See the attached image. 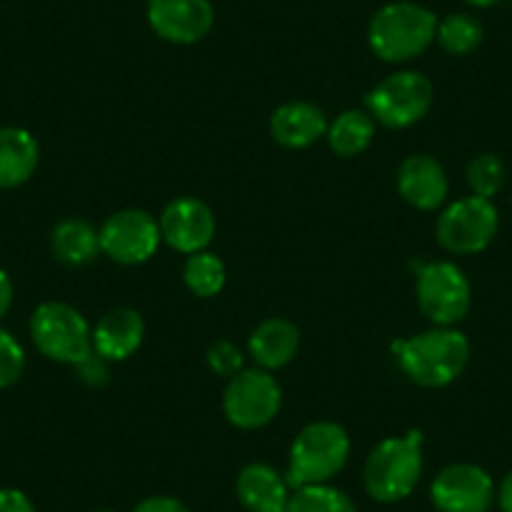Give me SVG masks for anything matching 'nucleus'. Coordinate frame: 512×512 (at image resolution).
<instances>
[{
	"label": "nucleus",
	"instance_id": "obj_1",
	"mask_svg": "<svg viewBox=\"0 0 512 512\" xmlns=\"http://www.w3.org/2000/svg\"><path fill=\"white\" fill-rule=\"evenodd\" d=\"M407 377L427 390H440L462 377L470 362V342L455 327H432L392 344Z\"/></svg>",
	"mask_w": 512,
	"mask_h": 512
},
{
	"label": "nucleus",
	"instance_id": "obj_2",
	"mask_svg": "<svg viewBox=\"0 0 512 512\" xmlns=\"http://www.w3.org/2000/svg\"><path fill=\"white\" fill-rule=\"evenodd\" d=\"M437 16L430 8L397 0L372 16L367 28L369 48L387 63H405L422 56L437 38Z\"/></svg>",
	"mask_w": 512,
	"mask_h": 512
},
{
	"label": "nucleus",
	"instance_id": "obj_3",
	"mask_svg": "<svg viewBox=\"0 0 512 512\" xmlns=\"http://www.w3.org/2000/svg\"><path fill=\"white\" fill-rule=\"evenodd\" d=\"M422 435L387 437L364 462V490L377 502H400L412 495L422 477Z\"/></svg>",
	"mask_w": 512,
	"mask_h": 512
},
{
	"label": "nucleus",
	"instance_id": "obj_4",
	"mask_svg": "<svg viewBox=\"0 0 512 512\" xmlns=\"http://www.w3.org/2000/svg\"><path fill=\"white\" fill-rule=\"evenodd\" d=\"M349 452H352V442L342 425L329 420L312 422L292 442L284 477L292 490L304 485H324L344 470Z\"/></svg>",
	"mask_w": 512,
	"mask_h": 512
},
{
	"label": "nucleus",
	"instance_id": "obj_5",
	"mask_svg": "<svg viewBox=\"0 0 512 512\" xmlns=\"http://www.w3.org/2000/svg\"><path fill=\"white\" fill-rule=\"evenodd\" d=\"M31 339L38 352L58 364H81L93 354V329L76 307L43 302L31 317Z\"/></svg>",
	"mask_w": 512,
	"mask_h": 512
},
{
	"label": "nucleus",
	"instance_id": "obj_6",
	"mask_svg": "<svg viewBox=\"0 0 512 512\" xmlns=\"http://www.w3.org/2000/svg\"><path fill=\"white\" fill-rule=\"evenodd\" d=\"M435 101L430 78L420 71H397L367 93V113L387 128H410L427 116Z\"/></svg>",
	"mask_w": 512,
	"mask_h": 512
},
{
	"label": "nucleus",
	"instance_id": "obj_7",
	"mask_svg": "<svg viewBox=\"0 0 512 512\" xmlns=\"http://www.w3.org/2000/svg\"><path fill=\"white\" fill-rule=\"evenodd\" d=\"M500 229V214L490 199L465 196L447 206L437 219V241L450 254H480Z\"/></svg>",
	"mask_w": 512,
	"mask_h": 512
},
{
	"label": "nucleus",
	"instance_id": "obj_8",
	"mask_svg": "<svg viewBox=\"0 0 512 512\" xmlns=\"http://www.w3.org/2000/svg\"><path fill=\"white\" fill-rule=\"evenodd\" d=\"M417 304L435 327H455L467 317L472 304V284L452 262L425 264L417 274Z\"/></svg>",
	"mask_w": 512,
	"mask_h": 512
},
{
	"label": "nucleus",
	"instance_id": "obj_9",
	"mask_svg": "<svg viewBox=\"0 0 512 512\" xmlns=\"http://www.w3.org/2000/svg\"><path fill=\"white\" fill-rule=\"evenodd\" d=\"M282 410V387L267 369H241L224 390V415L239 430H262Z\"/></svg>",
	"mask_w": 512,
	"mask_h": 512
},
{
	"label": "nucleus",
	"instance_id": "obj_10",
	"mask_svg": "<svg viewBox=\"0 0 512 512\" xmlns=\"http://www.w3.org/2000/svg\"><path fill=\"white\" fill-rule=\"evenodd\" d=\"M98 236H101V254L123 267L149 262L164 241L159 219L144 209L116 211L103 221Z\"/></svg>",
	"mask_w": 512,
	"mask_h": 512
},
{
	"label": "nucleus",
	"instance_id": "obj_11",
	"mask_svg": "<svg viewBox=\"0 0 512 512\" xmlns=\"http://www.w3.org/2000/svg\"><path fill=\"white\" fill-rule=\"evenodd\" d=\"M495 482L490 472L472 462H455L432 480V505L440 512H487L495 502Z\"/></svg>",
	"mask_w": 512,
	"mask_h": 512
},
{
	"label": "nucleus",
	"instance_id": "obj_12",
	"mask_svg": "<svg viewBox=\"0 0 512 512\" xmlns=\"http://www.w3.org/2000/svg\"><path fill=\"white\" fill-rule=\"evenodd\" d=\"M151 31L176 46L204 41L216 21L211 0H149L146 8Z\"/></svg>",
	"mask_w": 512,
	"mask_h": 512
},
{
	"label": "nucleus",
	"instance_id": "obj_13",
	"mask_svg": "<svg viewBox=\"0 0 512 512\" xmlns=\"http://www.w3.org/2000/svg\"><path fill=\"white\" fill-rule=\"evenodd\" d=\"M161 239L171 249L191 256L196 251H206V246L216 236V216L206 201L194 196H181L174 199L159 216Z\"/></svg>",
	"mask_w": 512,
	"mask_h": 512
},
{
	"label": "nucleus",
	"instance_id": "obj_14",
	"mask_svg": "<svg viewBox=\"0 0 512 512\" xmlns=\"http://www.w3.org/2000/svg\"><path fill=\"white\" fill-rule=\"evenodd\" d=\"M397 189L402 199L415 209L435 211L447 201L450 181L440 161L427 154H412L400 164Z\"/></svg>",
	"mask_w": 512,
	"mask_h": 512
},
{
	"label": "nucleus",
	"instance_id": "obj_15",
	"mask_svg": "<svg viewBox=\"0 0 512 512\" xmlns=\"http://www.w3.org/2000/svg\"><path fill=\"white\" fill-rule=\"evenodd\" d=\"M146 324L136 309L116 307L103 314L93 327V352L106 362H123L139 352Z\"/></svg>",
	"mask_w": 512,
	"mask_h": 512
},
{
	"label": "nucleus",
	"instance_id": "obj_16",
	"mask_svg": "<svg viewBox=\"0 0 512 512\" xmlns=\"http://www.w3.org/2000/svg\"><path fill=\"white\" fill-rule=\"evenodd\" d=\"M236 497L249 512H287L292 487L272 465L251 462L236 477Z\"/></svg>",
	"mask_w": 512,
	"mask_h": 512
},
{
	"label": "nucleus",
	"instance_id": "obj_17",
	"mask_svg": "<svg viewBox=\"0 0 512 512\" xmlns=\"http://www.w3.org/2000/svg\"><path fill=\"white\" fill-rule=\"evenodd\" d=\"M329 121L319 106L309 101H289L272 113L269 131L284 149H307L327 136Z\"/></svg>",
	"mask_w": 512,
	"mask_h": 512
},
{
	"label": "nucleus",
	"instance_id": "obj_18",
	"mask_svg": "<svg viewBox=\"0 0 512 512\" xmlns=\"http://www.w3.org/2000/svg\"><path fill=\"white\" fill-rule=\"evenodd\" d=\"M302 347V332L294 322L282 317L264 319L249 337V354L267 372L282 369L292 362Z\"/></svg>",
	"mask_w": 512,
	"mask_h": 512
},
{
	"label": "nucleus",
	"instance_id": "obj_19",
	"mask_svg": "<svg viewBox=\"0 0 512 512\" xmlns=\"http://www.w3.org/2000/svg\"><path fill=\"white\" fill-rule=\"evenodd\" d=\"M41 146L26 128H0V189L23 186L38 169Z\"/></svg>",
	"mask_w": 512,
	"mask_h": 512
},
{
	"label": "nucleus",
	"instance_id": "obj_20",
	"mask_svg": "<svg viewBox=\"0 0 512 512\" xmlns=\"http://www.w3.org/2000/svg\"><path fill=\"white\" fill-rule=\"evenodd\" d=\"M51 249L61 264L86 267L101 254V236L93 224L83 219H66L53 229Z\"/></svg>",
	"mask_w": 512,
	"mask_h": 512
},
{
	"label": "nucleus",
	"instance_id": "obj_21",
	"mask_svg": "<svg viewBox=\"0 0 512 512\" xmlns=\"http://www.w3.org/2000/svg\"><path fill=\"white\" fill-rule=\"evenodd\" d=\"M374 131H377V121L369 116L367 111H344L329 123L327 136L324 139L329 141V149L337 156H344V159H352V156H359L362 151L369 149V144L374 141Z\"/></svg>",
	"mask_w": 512,
	"mask_h": 512
},
{
	"label": "nucleus",
	"instance_id": "obj_22",
	"mask_svg": "<svg viewBox=\"0 0 512 512\" xmlns=\"http://www.w3.org/2000/svg\"><path fill=\"white\" fill-rule=\"evenodd\" d=\"M435 41L450 56H470L485 41V28L470 13H450L437 23Z\"/></svg>",
	"mask_w": 512,
	"mask_h": 512
},
{
	"label": "nucleus",
	"instance_id": "obj_23",
	"mask_svg": "<svg viewBox=\"0 0 512 512\" xmlns=\"http://www.w3.org/2000/svg\"><path fill=\"white\" fill-rule=\"evenodd\" d=\"M184 284L194 297H216L226 284L224 262L211 251H196V254L186 256Z\"/></svg>",
	"mask_w": 512,
	"mask_h": 512
},
{
	"label": "nucleus",
	"instance_id": "obj_24",
	"mask_svg": "<svg viewBox=\"0 0 512 512\" xmlns=\"http://www.w3.org/2000/svg\"><path fill=\"white\" fill-rule=\"evenodd\" d=\"M287 512H357V507L347 492L324 482V485H304L292 490Z\"/></svg>",
	"mask_w": 512,
	"mask_h": 512
},
{
	"label": "nucleus",
	"instance_id": "obj_25",
	"mask_svg": "<svg viewBox=\"0 0 512 512\" xmlns=\"http://www.w3.org/2000/svg\"><path fill=\"white\" fill-rule=\"evenodd\" d=\"M465 176L472 194L492 201V196L500 194L502 186H505V179H507L505 161H502L497 154H477L475 159L467 164Z\"/></svg>",
	"mask_w": 512,
	"mask_h": 512
},
{
	"label": "nucleus",
	"instance_id": "obj_26",
	"mask_svg": "<svg viewBox=\"0 0 512 512\" xmlns=\"http://www.w3.org/2000/svg\"><path fill=\"white\" fill-rule=\"evenodd\" d=\"M26 369V352L11 332L0 329V390H8Z\"/></svg>",
	"mask_w": 512,
	"mask_h": 512
},
{
	"label": "nucleus",
	"instance_id": "obj_27",
	"mask_svg": "<svg viewBox=\"0 0 512 512\" xmlns=\"http://www.w3.org/2000/svg\"><path fill=\"white\" fill-rule=\"evenodd\" d=\"M206 364H209V369L214 374L231 379L244 369V354H241V349L236 347L234 342L219 339V342L211 344L209 352H206Z\"/></svg>",
	"mask_w": 512,
	"mask_h": 512
},
{
	"label": "nucleus",
	"instance_id": "obj_28",
	"mask_svg": "<svg viewBox=\"0 0 512 512\" xmlns=\"http://www.w3.org/2000/svg\"><path fill=\"white\" fill-rule=\"evenodd\" d=\"M108 364H111V362H106V359L98 357V354L93 352L91 357L83 359L81 364H76L78 377H81L83 382H88V384H93V387H98V384H103L108 379Z\"/></svg>",
	"mask_w": 512,
	"mask_h": 512
},
{
	"label": "nucleus",
	"instance_id": "obj_29",
	"mask_svg": "<svg viewBox=\"0 0 512 512\" xmlns=\"http://www.w3.org/2000/svg\"><path fill=\"white\" fill-rule=\"evenodd\" d=\"M0 512H36V505L23 490L0 487Z\"/></svg>",
	"mask_w": 512,
	"mask_h": 512
},
{
	"label": "nucleus",
	"instance_id": "obj_30",
	"mask_svg": "<svg viewBox=\"0 0 512 512\" xmlns=\"http://www.w3.org/2000/svg\"><path fill=\"white\" fill-rule=\"evenodd\" d=\"M134 512H191L181 500L169 495H151L134 507Z\"/></svg>",
	"mask_w": 512,
	"mask_h": 512
},
{
	"label": "nucleus",
	"instance_id": "obj_31",
	"mask_svg": "<svg viewBox=\"0 0 512 512\" xmlns=\"http://www.w3.org/2000/svg\"><path fill=\"white\" fill-rule=\"evenodd\" d=\"M13 307V282L8 277V272L0 269V319L6 317Z\"/></svg>",
	"mask_w": 512,
	"mask_h": 512
},
{
	"label": "nucleus",
	"instance_id": "obj_32",
	"mask_svg": "<svg viewBox=\"0 0 512 512\" xmlns=\"http://www.w3.org/2000/svg\"><path fill=\"white\" fill-rule=\"evenodd\" d=\"M495 500L500 505L502 512H512V470L502 477V482L497 485Z\"/></svg>",
	"mask_w": 512,
	"mask_h": 512
},
{
	"label": "nucleus",
	"instance_id": "obj_33",
	"mask_svg": "<svg viewBox=\"0 0 512 512\" xmlns=\"http://www.w3.org/2000/svg\"><path fill=\"white\" fill-rule=\"evenodd\" d=\"M465 3L472 8H492V6H497L500 0H465Z\"/></svg>",
	"mask_w": 512,
	"mask_h": 512
},
{
	"label": "nucleus",
	"instance_id": "obj_34",
	"mask_svg": "<svg viewBox=\"0 0 512 512\" xmlns=\"http://www.w3.org/2000/svg\"><path fill=\"white\" fill-rule=\"evenodd\" d=\"M96 512H113V510H96Z\"/></svg>",
	"mask_w": 512,
	"mask_h": 512
}]
</instances>
